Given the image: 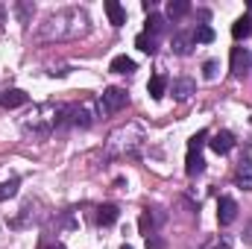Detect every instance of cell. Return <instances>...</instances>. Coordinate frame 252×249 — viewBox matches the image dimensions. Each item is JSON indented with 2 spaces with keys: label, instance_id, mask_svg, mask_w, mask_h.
I'll list each match as a JSON object with an SVG mask.
<instances>
[{
  "label": "cell",
  "instance_id": "6da1fadb",
  "mask_svg": "<svg viewBox=\"0 0 252 249\" xmlns=\"http://www.w3.org/2000/svg\"><path fill=\"white\" fill-rule=\"evenodd\" d=\"M141 141H144L141 126L129 124V126H124V129H118V132H112L106 150H109V156H132V153H138Z\"/></svg>",
  "mask_w": 252,
  "mask_h": 249
},
{
  "label": "cell",
  "instance_id": "7a4b0ae2",
  "mask_svg": "<svg viewBox=\"0 0 252 249\" xmlns=\"http://www.w3.org/2000/svg\"><path fill=\"white\" fill-rule=\"evenodd\" d=\"M62 126H91V112L85 106H59V124L56 129Z\"/></svg>",
  "mask_w": 252,
  "mask_h": 249
},
{
  "label": "cell",
  "instance_id": "3957f363",
  "mask_svg": "<svg viewBox=\"0 0 252 249\" xmlns=\"http://www.w3.org/2000/svg\"><path fill=\"white\" fill-rule=\"evenodd\" d=\"M126 103H129V94H126L124 88H115V85H112V88H106L103 97H100V112H103V115H118Z\"/></svg>",
  "mask_w": 252,
  "mask_h": 249
},
{
  "label": "cell",
  "instance_id": "277c9868",
  "mask_svg": "<svg viewBox=\"0 0 252 249\" xmlns=\"http://www.w3.org/2000/svg\"><path fill=\"white\" fill-rule=\"evenodd\" d=\"M229 64H232V73H235V76H244V73L252 67V53L247 50V47H232Z\"/></svg>",
  "mask_w": 252,
  "mask_h": 249
},
{
  "label": "cell",
  "instance_id": "5b68a950",
  "mask_svg": "<svg viewBox=\"0 0 252 249\" xmlns=\"http://www.w3.org/2000/svg\"><path fill=\"white\" fill-rule=\"evenodd\" d=\"M217 220H220V226H232L238 220V202L232 196H220V202H217Z\"/></svg>",
  "mask_w": 252,
  "mask_h": 249
},
{
  "label": "cell",
  "instance_id": "8992f818",
  "mask_svg": "<svg viewBox=\"0 0 252 249\" xmlns=\"http://www.w3.org/2000/svg\"><path fill=\"white\" fill-rule=\"evenodd\" d=\"M27 103H30V97H27V91H21V88H9V91L0 94V106H3L6 112L21 109V106H27Z\"/></svg>",
  "mask_w": 252,
  "mask_h": 249
},
{
  "label": "cell",
  "instance_id": "52a82bcc",
  "mask_svg": "<svg viewBox=\"0 0 252 249\" xmlns=\"http://www.w3.org/2000/svg\"><path fill=\"white\" fill-rule=\"evenodd\" d=\"M235 185L241 190H252V158H241L235 167Z\"/></svg>",
  "mask_w": 252,
  "mask_h": 249
},
{
  "label": "cell",
  "instance_id": "ba28073f",
  "mask_svg": "<svg viewBox=\"0 0 252 249\" xmlns=\"http://www.w3.org/2000/svg\"><path fill=\"white\" fill-rule=\"evenodd\" d=\"M161 220H164V217H161L158 211H150V208H147V211L141 214V220H138V229H141V235L153 238V235H156V229L161 226Z\"/></svg>",
  "mask_w": 252,
  "mask_h": 249
},
{
  "label": "cell",
  "instance_id": "9c48e42d",
  "mask_svg": "<svg viewBox=\"0 0 252 249\" xmlns=\"http://www.w3.org/2000/svg\"><path fill=\"white\" fill-rule=\"evenodd\" d=\"M208 147H211V150H214L217 156H226V153H229V150L235 147V135L223 129V132H217V135H211V141H208Z\"/></svg>",
  "mask_w": 252,
  "mask_h": 249
},
{
  "label": "cell",
  "instance_id": "30bf717a",
  "mask_svg": "<svg viewBox=\"0 0 252 249\" xmlns=\"http://www.w3.org/2000/svg\"><path fill=\"white\" fill-rule=\"evenodd\" d=\"M118 205H112V202H106V205H100L97 208V214H94V220H97V226H112V223H118Z\"/></svg>",
  "mask_w": 252,
  "mask_h": 249
},
{
  "label": "cell",
  "instance_id": "8fae6325",
  "mask_svg": "<svg viewBox=\"0 0 252 249\" xmlns=\"http://www.w3.org/2000/svg\"><path fill=\"white\" fill-rule=\"evenodd\" d=\"M106 15H109V24L112 27H124L126 24V9L118 0H106Z\"/></svg>",
  "mask_w": 252,
  "mask_h": 249
},
{
  "label": "cell",
  "instance_id": "7c38bea8",
  "mask_svg": "<svg viewBox=\"0 0 252 249\" xmlns=\"http://www.w3.org/2000/svg\"><path fill=\"white\" fill-rule=\"evenodd\" d=\"M147 91H150L153 100H161L164 91H167V76H164V73H153L150 82H147Z\"/></svg>",
  "mask_w": 252,
  "mask_h": 249
},
{
  "label": "cell",
  "instance_id": "4fadbf2b",
  "mask_svg": "<svg viewBox=\"0 0 252 249\" xmlns=\"http://www.w3.org/2000/svg\"><path fill=\"white\" fill-rule=\"evenodd\" d=\"M232 35L241 41V38H250L252 35V15L247 12V15H241L235 24H232Z\"/></svg>",
  "mask_w": 252,
  "mask_h": 249
},
{
  "label": "cell",
  "instance_id": "5bb4252c",
  "mask_svg": "<svg viewBox=\"0 0 252 249\" xmlns=\"http://www.w3.org/2000/svg\"><path fill=\"white\" fill-rule=\"evenodd\" d=\"M205 170V158L199 156V153H190L188 150V158H185V173L188 176H199Z\"/></svg>",
  "mask_w": 252,
  "mask_h": 249
},
{
  "label": "cell",
  "instance_id": "9a60e30c",
  "mask_svg": "<svg viewBox=\"0 0 252 249\" xmlns=\"http://www.w3.org/2000/svg\"><path fill=\"white\" fill-rule=\"evenodd\" d=\"M164 24H167V18L164 15H158V12H150V18H147V30L144 32H150V35H161L164 32Z\"/></svg>",
  "mask_w": 252,
  "mask_h": 249
},
{
  "label": "cell",
  "instance_id": "2e32d148",
  "mask_svg": "<svg viewBox=\"0 0 252 249\" xmlns=\"http://www.w3.org/2000/svg\"><path fill=\"white\" fill-rule=\"evenodd\" d=\"M193 88H196L193 79H176V82H173V97H176L179 103H185L190 94H193Z\"/></svg>",
  "mask_w": 252,
  "mask_h": 249
},
{
  "label": "cell",
  "instance_id": "e0dca14e",
  "mask_svg": "<svg viewBox=\"0 0 252 249\" xmlns=\"http://www.w3.org/2000/svg\"><path fill=\"white\" fill-rule=\"evenodd\" d=\"M170 44H173V53H179V56H188L190 47H193V38H190V35H185V32H176Z\"/></svg>",
  "mask_w": 252,
  "mask_h": 249
},
{
  "label": "cell",
  "instance_id": "ac0fdd59",
  "mask_svg": "<svg viewBox=\"0 0 252 249\" xmlns=\"http://www.w3.org/2000/svg\"><path fill=\"white\" fill-rule=\"evenodd\" d=\"M188 12H190L188 0H170V3H167V18H173V21H176V18H185Z\"/></svg>",
  "mask_w": 252,
  "mask_h": 249
},
{
  "label": "cell",
  "instance_id": "d6986e66",
  "mask_svg": "<svg viewBox=\"0 0 252 249\" xmlns=\"http://www.w3.org/2000/svg\"><path fill=\"white\" fill-rule=\"evenodd\" d=\"M190 38H193V44H196V41H199V44H211V41H214V30H211L208 24H199V27L190 32Z\"/></svg>",
  "mask_w": 252,
  "mask_h": 249
},
{
  "label": "cell",
  "instance_id": "ffe728a7",
  "mask_svg": "<svg viewBox=\"0 0 252 249\" xmlns=\"http://www.w3.org/2000/svg\"><path fill=\"white\" fill-rule=\"evenodd\" d=\"M109 70H112V73H132V70H135V62H132L129 56H115L112 64H109Z\"/></svg>",
  "mask_w": 252,
  "mask_h": 249
},
{
  "label": "cell",
  "instance_id": "44dd1931",
  "mask_svg": "<svg viewBox=\"0 0 252 249\" xmlns=\"http://www.w3.org/2000/svg\"><path fill=\"white\" fill-rule=\"evenodd\" d=\"M135 44H138L144 53H156V50H158V38H156V35H150V32H141V35L135 38Z\"/></svg>",
  "mask_w": 252,
  "mask_h": 249
},
{
  "label": "cell",
  "instance_id": "7402d4cb",
  "mask_svg": "<svg viewBox=\"0 0 252 249\" xmlns=\"http://www.w3.org/2000/svg\"><path fill=\"white\" fill-rule=\"evenodd\" d=\"M199 249H232V241H229L226 235H217V238H211L208 244H202Z\"/></svg>",
  "mask_w": 252,
  "mask_h": 249
},
{
  "label": "cell",
  "instance_id": "603a6c76",
  "mask_svg": "<svg viewBox=\"0 0 252 249\" xmlns=\"http://www.w3.org/2000/svg\"><path fill=\"white\" fill-rule=\"evenodd\" d=\"M205 138H208V132H205V129H199L196 135H190L188 150H190V153H199V150H202V144H205Z\"/></svg>",
  "mask_w": 252,
  "mask_h": 249
},
{
  "label": "cell",
  "instance_id": "cb8c5ba5",
  "mask_svg": "<svg viewBox=\"0 0 252 249\" xmlns=\"http://www.w3.org/2000/svg\"><path fill=\"white\" fill-rule=\"evenodd\" d=\"M15 193H18V182H15V179L0 182V202H3V199H12Z\"/></svg>",
  "mask_w": 252,
  "mask_h": 249
},
{
  "label": "cell",
  "instance_id": "d4e9b609",
  "mask_svg": "<svg viewBox=\"0 0 252 249\" xmlns=\"http://www.w3.org/2000/svg\"><path fill=\"white\" fill-rule=\"evenodd\" d=\"M202 76H205V79H214V76H217V62H205L202 64Z\"/></svg>",
  "mask_w": 252,
  "mask_h": 249
},
{
  "label": "cell",
  "instance_id": "484cf974",
  "mask_svg": "<svg viewBox=\"0 0 252 249\" xmlns=\"http://www.w3.org/2000/svg\"><path fill=\"white\" fill-rule=\"evenodd\" d=\"M38 249H64L62 244H38Z\"/></svg>",
  "mask_w": 252,
  "mask_h": 249
},
{
  "label": "cell",
  "instance_id": "4316f807",
  "mask_svg": "<svg viewBox=\"0 0 252 249\" xmlns=\"http://www.w3.org/2000/svg\"><path fill=\"white\" fill-rule=\"evenodd\" d=\"M121 249H132V247H121Z\"/></svg>",
  "mask_w": 252,
  "mask_h": 249
}]
</instances>
